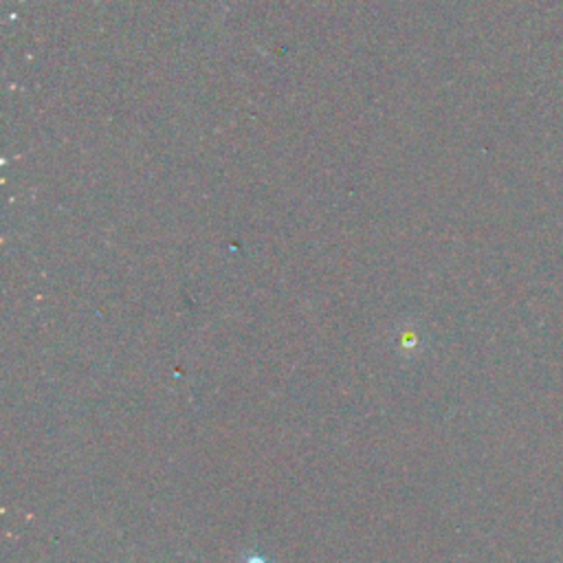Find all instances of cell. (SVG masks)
Returning <instances> with one entry per match:
<instances>
[{"label":"cell","instance_id":"cell-1","mask_svg":"<svg viewBox=\"0 0 563 563\" xmlns=\"http://www.w3.org/2000/svg\"><path fill=\"white\" fill-rule=\"evenodd\" d=\"M245 563H269V561H267L265 556H258V554H256V556H249Z\"/></svg>","mask_w":563,"mask_h":563}]
</instances>
